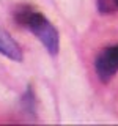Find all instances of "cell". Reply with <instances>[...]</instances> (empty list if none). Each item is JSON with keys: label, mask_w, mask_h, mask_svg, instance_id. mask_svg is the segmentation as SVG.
<instances>
[{"label": "cell", "mask_w": 118, "mask_h": 126, "mask_svg": "<svg viewBox=\"0 0 118 126\" xmlns=\"http://www.w3.org/2000/svg\"><path fill=\"white\" fill-rule=\"evenodd\" d=\"M14 19L21 27L27 29L30 33H33L52 57H55L58 54V50H60L58 30L55 29V25L43 13H39V11L33 10V8L27 5H22L16 10Z\"/></svg>", "instance_id": "obj_1"}, {"label": "cell", "mask_w": 118, "mask_h": 126, "mask_svg": "<svg viewBox=\"0 0 118 126\" xmlns=\"http://www.w3.org/2000/svg\"><path fill=\"white\" fill-rule=\"evenodd\" d=\"M94 71L102 84H107L118 73V44L102 49L94 58Z\"/></svg>", "instance_id": "obj_2"}, {"label": "cell", "mask_w": 118, "mask_h": 126, "mask_svg": "<svg viewBox=\"0 0 118 126\" xmlns=\"http://www.w3.org/2000/svg\"><path fill=\"white\" fill-rule=\"evenodd\" d=\"M0 55L10 58L13 62H17V63H21L24 60V54H22L21 46L11 36V33H8L3 29H0Z\"/></svg>", "instance_id": "obj_3"}, {"label": "cell", "mask_w": 118, "mask_h": 126, "mask_svg": "<svg viewBox=\"0 0 118 126\" xmlns=\"http://www.w3.org/2000/svg\"><path fill=\"white\" fill-rule=\"evenodd\" d=\"M21 106L29 115L30 113L35 115V112H36V98H35V93H33V90H31V87H27V92L24 93V96H22Z\"/></svg>", "instance_id": "obj_4"}, {"label": "cell", "mask_w": 118, "mask_h": 126, "mask_svg": "<svg viewBox=\"0 0 118 126\" xmlns=\"http://www.w3.org/2000/svg\"><path fill=\"white\" fill-rule=\"evenodd\" d=\"M98 10L101 14H112L118 8L113 0H98Z\"/></svg>", "instance_id": "obj_5"}, {"label": "cell", "mask_w": 118, "mask_h": 126, "mask_svg": "<svg viewBox=\"0 0 118 126\" xmlns=\"http://www.w3.org/2000/svg\"><path fill=\"white\" fill-rule=\"evenodd\" d=\"M113 2H115V5H117V8H118V0H113Z\"/></svg>", "instance_id": "obj_6"}]
</instances>
